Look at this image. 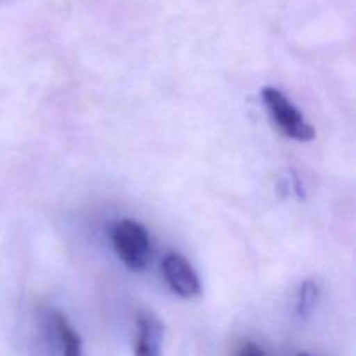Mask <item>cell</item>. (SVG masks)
Listing matches in <instances>:
<instances>
[{"instance_id": "1", "label": "cell", "mask_w": 356, "mask_h": 356, "mask_svg": "<svg viewBox=\"0 0 356 356\" xmlns=\"http://www.w3.org/2000/svg\"><path fill=\"white\" fill-rule=\"evenodd\" d=\"M111 242L122 263L132 271H143L152 257L148 229L134 219H120L111 232Z\"/></svg>"}, {"instance_id": "2", "label": "cell", "mask_w": 356, "mask_h": 356, "mask_svg": "<svg viewBox=\"0 0 356 356\" xmlns=\"http://www.w3.org/2000/svg\"><path fill=\"white\" fill-rule=\"evenodd\" d=\"M261 97H263V103L271 120L275 122L282 134L301 143L315 139V129L282 90L275 89V87H264L261 90Z\"/></svg>"}, {"instance_id": "3", "label": "cell", "mask_w": 356, "mask_h": 356, "mask_svg": "<svg viewBox=\"0 0 356 356\" xmlns=\"http://www.w3.org/2000/svg\"><path fill=\"white\" fill-rule=\"evenodd\" d=\"M162 273L174 294L183 299H193L202 292L200 278L188 259L177 252H169L162 261Z\"/></svg>"}, {"instance_id": "4", "label": "cell", "mask_w": 356, "mask_h": 356, "mask_svg": "<svg viewBox=\"0 0 356 356\" xmlns=\"http://www.w3.org/2000/svg\"><path fill=\"white\" fill-rule=\"evenodd\" d=\"M163 341V323L152 312L138 313V334H136V356H160Z\"/></svg>"}, {"instance_id": "5", "label": "cell", "mask_w": 356, "mask_h": 356, "mask_svg": "<svg viewBox=\"0 0 356 356\" xmlns=\"http://www.w3.org/2000/svg\"><path fill=\"white\" fill-rule=\"evenodd\" d=\"M54 325L63 356H82V339L63 313H54Z\"/></svg>"}, {"instance_id": "6", "label": "cell", "mask_w": 356, "mask_h": 356, "mask_svg": "<svg viewBox=\"0 0 356 356\" xmlns=\"http://www.w3.org/2000/svg\"><path fill=\"white\" fill-rule=\"evenodd\" d=\"M320 299V287L316 282L306 280L301 285L298 294V302H296V312L301 318H308L312 316V313L315 312L316 305H318Z\"/></svg>"}, {"instance_id": "7", "label": "cell", "mask_w": 356, "mask_h": 356, "mask_svg": "<svg viewBox=\"0 0 356 356\" xmlns=\"http://www.w3.org/2000/svg\"><path fill=\"white\" fill-rule=\"evenodd\" d=\"M236 356H266V353H264L263 348L257 346V344L245 343L242 348H240Z\"/></svg>"}, {"instance_id": "8", "label": "cell", "mask_w": 356, "mask_h": 356, "mask_svg": "<svg viewBox=\"0 0 356 356\" xmlns=\"http://www.w3.org/2000/svg\"><path fill=\"white\" fill-rule=\"evenodd\" d=\"M298 356H315V355H309V353H299Z\"/></svg>"}]
</instances>
